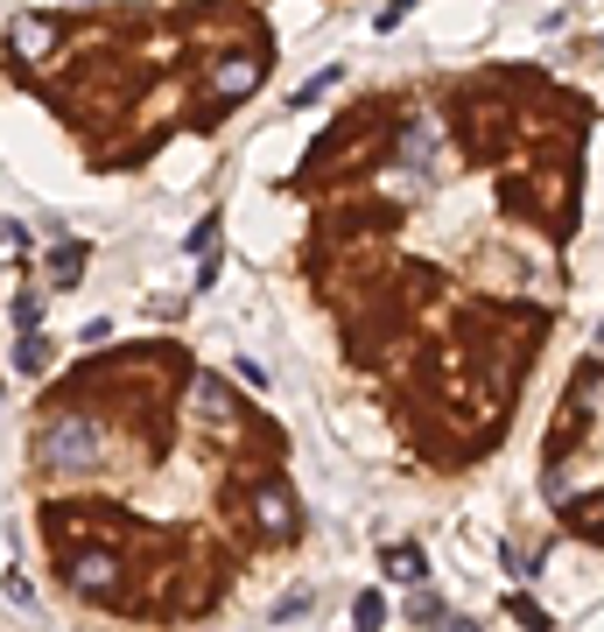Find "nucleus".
<instances>
[{
  "instance_id": "1",
  "label": "nucleus",
  "mask_w": 604,
  "mask_h": 632,
  "mask_svg": "<svg viewBox=\"0 0 604 632\" xmlns=\"http://www.w3.org/2000/svg\"><path fill=\"white\" fill-rule=\"evenodd\" d=\"M63 576H71V591H85V598H113V591H120V555L85 549V555L63 562Z\"/></svg>"
},
{
  "instance_id": "2",
  "label": "nucleus",
  "mask_w": 604,
  "mask_h": 632,
  "mask_svg": "<svg viewBox=\"0 0 604 632\" xmlns=\"http://www.w3.org/2000/svg\"><path fill=\"white\" fill-rule=\"evenodd\" d=\"M99 428L92 422H57L50 428V450H42V457H50V464H63V471H71V464H99Z\"/></svg>"
},
{
  "instance_id": "3",
  "label": "nucleus",
  "mask_w": 604,
  "mask_h": 632,
  "mask_svg": "<svg viewBox=\"0 0 604 632\" xmlns=\"http://www.w3.org/2000/svg\"><path fill=\"white\" fill-rule=\"evenodd\" d=\"M254 85H260V57H232V63H218L211 92L218 99H239V92H254Z\"/></svg>"
},
{
  "instance_id": "4",
  "label": "nucleus",
  "mask_w": 604,
  "mask_h": 632,
  "mask_svg": "<svg viewBox=\"0 0 604 632\" xmlns=\"http://www.w3.org/2000/svg\"><path fill=\"white\" fill-rule=\"evenodd\" d=\"M254 506H260V527H267V534H296V513H288V492H281V485H267Z\"/></svg>"
},
{
  "instance_id": "5",
  "label": "nucleus",
  "mask_w": 604,
  "mask_h": 632,
  "mask_svg": "<svg viewBox=\"0 0 604 632\" xmlns=\"http://www.w3.org/2000/svg\"><path fill=\"white\" fill-rule=\"evenodd\" d=\"M387 570H394L400 583H422V555H415V549H394V555H387Z\"/></svg>"
},
{
  "instance_id": "6",
  "label": "nucleus",
  "mask_w": 604,
  "mask_h": 632,
  "mask_svg": "<svg viewBox=\"0 0 604 632\" xmlns=\"http://www.w3.org/2000/svg\"><path fill=\"white\" fill-rule=\"evenodd\" d=\"M351 619H359V632H373V625H379V619H387V604H379V598H373V591H366V598H359V612H351Z\"/></svg>"
},
{
  "instance_id": "7",
  "label": "nucleus",
  "mask_w": 604,
  "mask_h": 632,
  "mask_svg": "<svg viewBox=\"0 0 604 632\" xmlns=\"http://www.w3.org/2000/svg\"><path fill=\"white\" fill-rule=\"evenodd\" d=\"M42 358H50V352H42V345H36V337H21V352H14V366H21V373H42Z\"/></svg>"
}]
</instances>
